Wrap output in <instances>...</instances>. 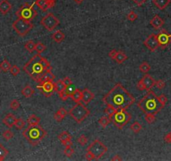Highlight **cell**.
Returning <instances> with one entry per match:
<instances>
[{"mask_svg": "<svg viewBox=\"0 0 171 161\" xmlns=\"http://www.w3.org/2000/svg\"><path fill=\"white\" fill-rule=\"evenodd\" d=\"M103 102L106 105L112 106L117 110H127L135 102V97L124 88L122 84H116L110 91L103 97Z\"/></svg>", "mask_w": 171, "mask_h": 161, "instance_id": "obj_1", "label": "cell"}, {"mask_svg": "<svg viewBox=\"0 0 171 161\" xmlns=\"http://www.w3.org/2000/svg\"><path fill=\"white\" fill-rule=\"evenodd\" d=\"M51 68L50 62L40 56V54H37L24 66L23 70L36 82H40L42 75Z\"/></svg>", "mask_w": 171, "mask_h": 161, "instance_id": "obj_2", "label": "cell"}, {"mask_svg": "<svg viewBox=\"0 0 171 161\" xmlns=\"http://www.w3.org/2000/svg\"><path fill=\"white\" fill-rule=\"evenodd\" d=\"M138 107L144 113H153L156 114L160 112L165 106L160 102L159 97L153 91H149L147 94L138 102Z\"/></svg>", "mask_w": 171, "mask_h": 161, "instance_id": "obj_3", "label": "cell"}, {"mask_svg": "<svg viewBox=\"0 0 171 161\" xmlns=\"http://www.w3.org/2000/svg\"><path fill=\"white\" fill-rule=\"evenodd\" d=\"M23 137L32 145H37L45 138L47 132L39 125L29 126L22 133Z\"/></svg>", "mask_w": 171, "mask_h": 161, "instance_id": "obj_4", "label": "cell"}, {"mask_svg": "<svg viewBox=\"0 0 171 161\" xmlns=\"http://www.w3.org/2000/svg\"><path fill=\"white\" fill-rule=\"evenodd\" d=\"M69 115L77 123H81L90 115V111L82 103L77 102V104L70 109Z\"/></svg>", "mask_w": 171, "mask_h": 161, "instance_id": "obj_5", "label": "cell"}, {"mask_svg": "<svg viewBox=\"0 0 171 161\" xmlns=\"http://www.w3.org/2000/svg\"><path fill=\"white\" fill-rule=\"evenodd\" d=\"M37 15V10L35 8V3L29 4V3L24 4L16 11V16L19 19L27 20H32Z\"/></svg>", "mask_w": 171, "mask_h": 161, "instance_id": "obj_6", "label": "cell"}, {"mask_svg": "<svg viewBox=\"0 0 171 161\" xmlns=\"http://www.w3.org/2000/svg\"><path fill=\"white\" fill-rule=\"evenodd\" d=\"M131 118H132V116L129 112H127L124 109H119L112 117V122L118 129H122L124 126H126L127 123L130 122Z\"/></svg>", "mask_w": 171, "mask_h": 161, "instance_id": "obj_7", "label": "cell"}, {"mask_svg": "<svg viewBox=\"0 0 171 161\" xmlns=\"http://www.w3.org/2000/svg\"><path fill=\"white\" fill-rule=\"evenodd\" d=\"M12 28L19 36H25L34 28V24L30 20L18 18V19L13 23Z\"/></svg>", "mask_w": 171, "mask_h": 161, "instance_id": "obj_8", "label": "cell"}, {"mask_svg": "<svg viewBox=\"0 0 171 161\" xmlns=\"http://www.w3.org/2000/svg\"><path fill=\"white\" fill-rule=\"evenodd\" d=\"M87 151L93 155L95 160H99L107 152V147L100 140L96 139L87 147Z\"/></svg>", "mask_w": 171, "mask_h": 161, "instance_id": "obj_9", "label": "cell"}, {"mask_svg": "<svg viewBox=\"0 0 171 161\" xmlns=\"http://www.w3.org/2000/svg\"><path fill=\"white\" fill-rule=\"evenodd\" d=\"M40 24L48 31H52L60 24V20L52 13H48L45 16L41 19Z\"/></svg>", "mask_w": 171, "mask_h": 161, "instance_id": "obj_10", "label": "cell"}, {"mask_svg": "<svg viewBox=\"0 0 171 161\" xmlns=\"http://www.w3.org/2000/svg\"><path fill=\"white\" fill-rule=\"evenodd\" d=\"M155 86V81L148 73L144 75L143 78L137 83V88L140 91L149 92Z\"/></svg>", "mask_w": 171, "mask_h": 161, "instance_id": "obj_11", "label": "cell"}, {"mask_svg": "<svg viewBox=\"0 0 171 161\" xmlns=\"http://www.w3.org/2000/svg\"><path fill=\"white\" fill-rule=\"evenodd\" d=\"M37 88L44 95L45 97H50V96L53 94V92H55L54 82H44V81H42L37 86Z\"/></svg>", "mask_w": 171, "mask_h": 161, "instance_id": "obj_12", "label": "cell"}, {"mask_svg": "<svg viewBox=\"0 0 171 161\" xmlns=\"http://www.w3.org/2000/svg\"><path fill=\"white\" fill-rule=\"evenodd\" d=\"M144 44L149 49L150 51L154 52L160 47V43L158 40L157 34H151L148 38L144 41Z\"/></svg>", "mask_w": 171, "mask_h": 161, "instance_id": "obj_13", "label": "cell"}, {"mask_svg": "<svg viewBox=\"0 0 171 161\" xmlns=\"http://www.w3.org/2000/svg\"><path fill=\"white\" fill-rule=\"evenodd\" d=\"M158 40L160 43V47L162 49L166 48L171 43V34H169L166 30L163 29L157 34Z\"/></svg>", "mask_w": 171, "mask_h": 161, "instance_id": "obj_14", "label": "cell"}, {"mask_svg": "<svg viewBox=\"0 0 171 161\" xmlns=\"http://www.w3.org/2000/svg\"><path fill=\"white\" fill-rule=\"evenodd\" d=\"M95 97V95L92 92H91L88 88H85L82 90V101L84 102V104L87 105Z\"/></svg>", "mask_w": 171, "mask_h": 161, "instance_id": "obj_15", "label": "cell"}, {"mask_svg": "<svg viewBox=\"0 0 171 161\" xmlns=\"http://www.w3.org/2000/svg\"><path fill=\"white\" fill-rule=\"evenodd\" d=\"M75 87L73 86V85H70V86H68V87H66V89L63 91V92H61V93H59V97H61V100L63 101H66L69 97H71V96H72V92L75 91Z\"/></svg>", "mask_w": 171, "mask_h": 161, "instance_id": "obj_16", "label": "cell"}, {"mask_svg": "<svg viewBox=\"0 0 171 161\" xmlns=\"http://www.w3.org/2000/svg\"><path fill=\"white\" fill-rule=\"evenodd\" d=\"M12 9V4L9 0H1L0 1V13L3 15H6Z\"/></svg>", "mask_w": 171, "mask_h": 161, "instance_id": "obj_17", "label": "cell"}, {"mask_svg": "<svg viewBox=\"0 0 171 161\" xmlns=\"http://www.w3.org/2000/svg\"><path fill=\"white\" fill-rule=\"evenodd\" d=\"M150 25L155 29H160L165 24V21L162 18H160L159 15H155L153 19H151L150 20Z\"/></svg>", "mask_w": 171, "mask_h": 161, "instance_id": "obj_18", "label": "cell"}, {"mask_svg": "<svg viewBox=\"0 0 171 161\" xmlns=\"http://www.w3.org/2000/svg\"><path fill=\"white\" fill-rule=\"evenodd\" d=\"M16 121V117L12 113H8L3 119L4 124H5L8 128H12L14 126V123Z\"/></svg>", "mask_w": 171, "mask_h": 161, "instance_id": "obj_19", "label": "cell"}, {"mask_svg": "<svg viewBox=\"0 0 171 161\" xmlns=\"http://www.w3.org/2000/svg\"><path fill=\"white\" fill-rule=\"evenodd\" d=\"M51 39H53L56 43H61L65 39V34L61 30H57L51 35Z\"/></svg>", "mask_w": 171, "mask_h": 161, "instance_id": "obj_20", "label": "cell"}, {"mask_svg": "<svg viewBox=\"0 0 171 161\" xmlns=\"http://www.w3.org/2000/svg\"><path fill=\"white\" fill-rule=\"evenodd\" d=\"M171 0H153V3L159 9L164 10L170 4Z\"/></svg>", "mask_w": 171, "mask_h": 161, "instance_id": "obj_21", "label": "cell"}, {"mask_svg": "<svg viewBox=\"0 0 171 161\" xmlns=\"http://www.w3.org/2000/svg\"><path fill=\"white\" fill-rule=\"evenodd\" d=\"M21 93H22V95L25 97V98H29V97H31L34 95V90L32 88L31 86L26 85V86L22 89Z\"/></svg>", "mask_w": 171, "mask_h": 161, "instance_id": "obj_22", "label": "cell"}, {"mask_svg": "<svg viewBox=\"0 0 171 161\" xmlns=\"http://www.w3.org/2000/svg\"><path fill=\"white\" fill-rule=\"evenodd\" d=\"M54 80H55V75L52 73L51 69H50V70H47V71L42 75L40 82L44 81V82H53Z\"/></svg>", "mask_w": 171, "mask_h": 161, "instance_id": "obj_23", "label": "cell"}, {"mask_svg": "<svg viewBox=\"0 0 171 161\" xmlns=\"http://www.w3.org/2000/svg\"><path fill=\"white\" fill-rule=\"evenodd\" d=\"M71 98H72V101L75 102L76 103H77V102H80L82 101V91L76 88L75 89V91L72 92V96H71Z\"/></svg>", "mask_w": 171, "mask_h": 161, "instance_id": "obj_24", "label": "cell"}, {"mask_svg": "<svg viewBox=\"0 0 171 161\" xmlns=\"http://www.w3.org/2000/svg\"><path fill=\"white\" fill-rule=\"evenodd\" d=\"M127 59V55H126V53H124V52L122 51V50H119V51L117 52L116 56H115V58H114V61H116L117 63H118V64H122Z\"/></svg>", "mask_w": 171, "mask_h": 161, "instance_id": "obj_25", "label": "cell"}, {"mask_svg": "<svg viewBox=\"0 0 171 161\" xmlns=\"http://www.w3.org/2000/svg\"><path fill=\"white\" fill-rule=\"evenodd\" d=\"M34 3H35V5L39 8L42 11H46L47 9H50L48 0H36Z\"/></svg>", "mask_w": 171, "mask_h": 161, "instance_id": "obj_26", "label": "cell"}, {"mask_svg": "<svg viewBox=\"0 0 171 161\" xmlns=\"http://www.w3.org/2000/svg\"><path fill=\"white\" fill-rule=\"evenodd\" d=\"M66 85L63 82V80H58L56 82L54 83V89H55V92H56L58 94L61 93V92H63L65 89H66Z\"/></svg>", "mask_w": 171, "mask_h": 161, "instance_id": "obj_27", "label": "cell"}, {"mask_svg": "<svg viewBox=\"0 0 171 161\" xmlns=\"http://www.w3.org/2000/svg\"><path fill=\"white\" fill-rule=\"evenodd\" d=\"M27 122L29 126H34V125H39V122H40V118L37 117L36 115L32 114L30 116H29L27 119Z\"/></svg>", "mask_w": 171, "mask_h": 161, "instance_id": "obj_28", "label": "cell"}, {"mask_svg": "<svg viewBox=\"0 0 171 161\" xmlns=\"http://www.w3.org/2000/svg\"><path fill=\"white\" fill-rule=\"evenodd\" d=\"M111 122H112V118L108 116H103L98 120V123L103 128H106L107 126H108Z\"/></svg>", "mask_w": 171, "mask_h": 161, "instance_id": "obj_29", "label": "cell"}, {"mask_svg": "<svg viewBox=\"0 0 171 161\" xmlns=\"http://www.w3.org/2000/svg\"><path fill=\"white\" fill-rule=\"evenodd\" d=\"M11 64L10 62L8 61V60H4L0 63V68H1V71H3L4 72H8L10 71V68H11Z\"/></svg>", "mask_w": 171, "mask_h": 161, "instance_id": "obj_30", "label": "cell"}, {"mask_svg": "<svg viewBox=\"0 0 171 161\" xmlns=\"http://www.w3.org/2000/svg\"><path fill=\"white\" fill-rule=\"evenodd\" d=\"M117 111L115 107H113L112 106H110V105H107V107L105 108V110H104V112H105V113L108 116V117H110L111 118H112V117L116 113V112Z\"/></svg>", "mask_w": 171, "mask_h": 161, "instance_id": "obj_31", "label": "cell"}, {"mask_svg": "<svg viewBox=\"0 0 171 161\" xmlns=\"http://www.w3.org/2000/svg\"><path fill=\"white\" fill-rule=\"evenodd\" d=\"M8 155H9V150L2 144H0V161L4 160Z\"/></svg>", "mask_w": 171, "mask_h": 161, "instance_id": "obj_32", "label": "cell"}, {"mask_svg": "<svg viewBox=\"0 0 171 161\" xmlns=\"http://www.w3.org/2000/svg\"><path fill=\"white\" fill-rule=\"evenodd\" d=\"M46 48H47V46L46 45H44L43 43H41V42H37L36 44H35V46H34V50L37 52V54H41L43 51L46 50Z\"/></svg>", "mask_w": 171, "mask_h": 161, "instance_id": "obj_33", "label": "cell"}, {"mask_svg": "<svg viewBox=\"0 0 171 161\" xmlns=\"http://www.w3.org/2000/svg\"><path fill=\"white\" fill-rule=\"evenodd\" d=\"M72 139V135L68 133L67 131H63V132H61V133L58 135V139H60L61 142L65 141V140H70V139Z\"/></svg>", "mask_w": 171, "mask_h": 161, "instance_id": "obj_34", "label": "cell"}, {"mask_svg": "<svg viewBox=\"0 0 171 161\" xmlns=\"http://www.w3.org/2000/svg\"><path fill=\"white\" fill-rule=\"evenodd\" d=\"M139 70H140V72L143 73H148L151 70V67H150V65H149L148 62H146V61H144L140 66H139Z\"/></svg>", "mask_w": 171, "mask_h": 161, "instance_id": "obj_35", "label": "cell"}, {"mask_svg": "<svg viewBox=\"0 0 171 161\" xmlns=\"http://www.w3.org/2000/svg\"><path fill=\"white\" fill-rule=\"evenodd\" d=\"M130 128H131V130H132L133 133H138L140 131H141V130H142L143 127H142V125H141L139 122H134L133 123H132V125L130 126Z\"/></svg>", "mask_w": 171, "mask_h": 161, "instance_id": "obj_36", "label": "cell"}, {"mask_svg": "<svg viewBox=\"0 0 171 161\" xmlns=\"http://www.w3.org/2000/svg\"><path fill=\"white\" fill-rule=\"evenodd\" d=\"M14 126L17 129H22L25 126V121L23 118H16V121L14 123Z\"/></svg>", "mask_w": 171, "mask_h": 161, "instance_id": "obj_37", "label": "cell"}, {"mask_svg": "<svg viewBox=\"0 0 171 161\" xmlns=\"http://www.w3.org/2000/svg\"><path fill=\"white\" fill-rule=\"evenodd\" d=\"M34 46H35V43L32 40H29L27 43L24 44V48L30 53H32L34 50Z\"/></svg>", "mask_w": 171, "mask_h": 161, "instance_id": "obj_38", "label": "cell"}, {"mask_svg": "<svg viewBox=\"0 0 171 161\" xmlns=\"http://www.w3.org/2000/svg\"><path fill=\"white\" fill-rule=\"evenodd\" d=\"M3 138L5 139L6 141H9L10 139H12L14 138V133L12 132L11 130H9V129L5 130V131L3 133Z\"/></svg>", "mask_w": 171, "mask_h": 161, "instance_id": "obj_39", "label": "cell"}, {"mask_svg": "<svg viewBox=\"0 0 171 161\" xmlns=\"http://www.w3.org/2000/svg\"><path fill=\"white\" fill-rule=\"evenodd\" d=\"M144 118H145L146 122L149 123V124L154 123L155 122V120H156V117L155 116V114H153V113H146Z\"/></svg>", "mask_w": 171, "mask_h": 161, "instance_id": "obj_40", "label": "cell"}, {"mask_svg": "<svg viewBox=\"0 0 171 161\" xmlns=\"http://www.w3.org/2000/svg\"><path fill=\"white\" fill-rule=\"evenodd\" d=\"M127 19L131 22H134L138 19V14L134 11H130L127 14Z\"/></svg>", "mask_w": 171, "mask_h": 161, "instance_id": "obj_41", "label": "cell"}, {"mask_svg": "<svg viewBox=\"0 0 171 161\" xmlns=\"http://www.w3.org/2000/svg\"><path fill=\"white\" fill-rule=\"evenodd\" d=\"M10 73H11V75H13L14 77H16L18 76L19 72H20V69H19V67L16 66V65H14V66H12L11 68H10Z\"/></svg>", "mask_w": 171, "mask_h": 161, "instance_id": "obj_42", "label": "cell"}, {"mask_svg": "<svg viewBox=\"0 0 171 161\" xmlns=\"http://www.w3.org/2000/svg\"><path fill=\"white\" fill-rule=\"evenodd\" d=\"M75 153V150L72 149V147H66V149L64 150V154L66 157L68 158H71Z\"/></svg>", "mask_w": 171, "mask_h": 161, "instance_id": "obj_43", "label": "cell"}, {"mask_svg": "<svg viewBox=\"0 0 171 161\" xmlns=\"http://www.w3.org/2000/svg\"><path fill=\"white\" fill-rule=\"evenodd\" d=\"M10 108H11L12 110H17L19 107V106H20V103H19V100H17V99H14V100H12L10 102Z\"/></svg>", "mask_w": 171, "mask_h": 161, "instance_id": "obj_44", "label": "cell"}, {"mask_svg": "<svg viewBox=\"0 0 171 161\" xmlns=\"http://www.w3.org/2000/svg\"><path fill=\"white\" fill-rule=\"evenodd\" d=\"M87 141H88V139H87V138L85 135H81V137L77 139L78 144H80V145H82V146L86 145V144L87 143Z\"/></svg>", "mask_w": 171, "mask_h": 161, "instance_id": "obj_45", "label": "cell"}, {"mask_svg": "<svg viewBox=\"0 0 171 161\" xmlns=\"http://www.w3.org/2000/svg\"><path fill=\"white\" fill-rule=\"evenodd\" d=\"M155 86L159 89L162 90V89L165 88V82L163 80H158V81L155 82Z\"/></svg>", "mask_w": 171, "mask_h": 161, "instance_id": "obj_46", "label": "cell"}, {"mask_svg": "<svg viewBox=\"0 0 171 161\" xmlns=\"http://www.w3.org/2000/svg\"><path fill=\"white\" fill-rule=\"evenodd\" d=\"M159 99H160V102L162 103V105L165 106L166 103H167V102H168V98H167V97H166L165 94H161L159 97Z\"/></svg>", "mask_w": 171, "mask_h": 161, "instance_id": "obj_47", "label": "cell"}, {"mask_svg": "<svg viewBox=\"0 0 171 161\" xmlns=\"http://www.w3.org/2000/svg\"><path fill=\"white\" fill-rule=\"evenodd\" d=\"M56 112H57L58 114H60L61 117H64V118H65L66 115H67V112H66V110L64 108V107H61V108H60L58 111Z\"/></svg>", "mask_w": 171, "mask_h": 161, "instance_id": "obj_48", "label": "cell"}, {"mask_svg": "<svg viewBox=\"0 0 171 161\" xmlns=\"http://www.w3.org/2000/svg\"><path fill=\"white\" fill-rule=\"evenodd\" d=\"M61 144L64 145L65 147H72L73 145V142H72V139L70 140H65V141H62Z\"/></svg>", "mask_w": 171, "mask_h": 161, "instance_id": "obj_49", "label": "cell"}, {"mask_svg": "<svg viewBox=\"0 0 171 161\" xmlns=\"http://www.w3.org/2000/svg\"><path fill=\"white\" fill-rule=\"evenodd\" d=\"M85 157H86V159L87 160H95V157L94 155L92 154V153H90L88 151H87V153H86V155H85Z\"/></svg>", "mask_w": 171, "mask_h": 161, "instance_id": "obj_50", "label": "cell"}, {"mask_svg": "<svg viewBox=\"0 0 171 161\" xmlns=\"http://www.w3.org/2000/svg\"><path fill=\"white\" fill-rule=\"evenodd\" d=\"M63 82L64 84L66 85V87H68V86H70V85H72V81L71 80V78L68 77H66L63 79Z\"/></svg>", "mask_w": 171, "mask_h": 161, "instance_id": "obj_51", "label": "cell"}, {"mask_svg": "<svg viewBox=\"0 0 171 161\" xmlns=\"http://www.w3.org/2000/svg\"><path fill=\"white\" fill-rule=\"evenodd\" d=\"M54 119H55L56 122H61L64 119V117H62L60 114H58L57 112H55V114H54Z\"/></svg>", "mask_w": 171, "mask_h": 161, "instance_id": "obj_52", "label": "cell"}, {"mask_svg": "<svg viewBox=\"0 0 171 161\" xmlns=\"http://www.w3.org/2000/svg\"><path fill=\"white\" fill-rule=\"evenodd\" d=\"M165 141L166 143H168V144H171V132L170 133H167L165 136Z\"/></svg>", "mask_w": 171, "mask_h": 161, "instance_id": "obj_53", "label": "cell"}, {"mask_svg": "<svg viewBox=\"0 0 171 161\" xmlns=\"http://www.w3.org/2000/svg\"><path fill=\"white\" fill-rule=\"evenodd\" d=\"M132 1H133L138 6H142L144 3H146L147 0H132Z\"/></svg>", "mask_w": 171, "mask_h": 161, "instance_id": "obj_54", "label": "cell"}, {"mask_svg": "<svg viewBox=\"0 0 171 161\" xmlns=\"http://www.w3.org/2000/svg\"><path fill=\"white\" fill-rule=\"evenodd\" d=\"M117 51L116 50H111L110 52H109V56H110L111 58L112 59V60H114V58H115V56H116V54H117Z\"/></svg>", "mask_w": 171, "mask_h": 161, "instance_id": "obj_55", "label": "cell"}, {"mask_svg": "<svg viewBox=\"0 0 171 161\" xmlns=\"http://www.w3.org/2000/svg\"><path fill=\"white\" fill-rule=\"evenodd\" d=\"M48 3H49V5H50V9H51L55 6L56 0H48Z\"/></svg>", "mask_w": 171, "mask_h": 161, "instance_id": "obj_56", "label": "cell"}, {"mask_svg": "<svg viewBox=\"0 0 171 161\" xmlns=\"http://www.w3.org/2000/svg\"><path fill=\"white\" fill-rule=\"evenodd\" d=\"M112 160L115 161V160H122V158L120 157V156L118 155H115V157H113L112 159Z\"/></svg>", "mask_w": 171, "mask_h": 161, "instance_id": "obj_57", "label": "cell"}, {"mask_svg": "<svg viewBox=\"0 0 171 161\" xmlns=\"http://www.w3.org/2000/svg\"><path fill=\"white\" fill-rule=\"evenodd\" d=\"M83 1H84V0H74V2H75L77 4H82L83 3Z\"/></svg>", "mask_w": 171, "mask_h": 161, "instance_id": "obj_58", "label": "cell"}, {"mask_svg": "<svg viewBox=\"0 0 171 161\" xmlns=\"http://www.w3.org/2000/svg\"><path fill=\"white\" fill-rule=\"evenodd\" d=\"M0 72H1V68H0Z\"/></svg>", "mask_w": 171, "mask_h": 161, "instance_id": "obj_59", "label": "cell"}]
</instances>
